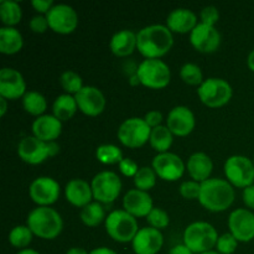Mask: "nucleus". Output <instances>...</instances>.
<instances>
[{
	"label": "nucleus",
	"mask_w": 254,
	"mask_h": 254,
	"mask_svg": "<svg viewBox=\"0 0 254 254\" xmlns=\"http://www.w3.org/2000/svg\"><path fill=\"white\" fill-rule=\"evenodd\" d=\"M173 46L174 35L166 25H148L136 32V50L145 59H160Z\"/></svg>",
	"instance_id": "f257e3e1"
},
{
	"label": "nucleus",
	"mask_w": 254,
	"mask_h": 254,
	"mask_svg": "<svg viewBox=\"0 0 254 254\" xmlns=\"http://www.w3.org/2000/svg\"><path fill=\"white\" fill-rule=\"evenodd\" d=\"M235 189L225 179L210 178L201 183L198 202L211 212H223L235 202Z\"/></svg>",
	"instance_id": "f03ea898"
},
{
	"label": "nucleus",
	"mask_w": 254,
	"mask_h": 254,
	"mask_svg": "<svg viewBox=\"0 0 254 254\" xmlns=\"http://www.w3.org/2000/svg\"><path fill=\"white\" fill-rule=\"evenodd\" d=\"M26 225L34 236L42 240H55L64 230L61 215L51 206H37L27 215Z\"/></svg>",
	"instance_id": "7ed1b4c3"
},
{
	"label": "nucleus",
	"mask_w": 254,
	"mask_h": 254,
	"mask_svg": "<svg viewBox=\"0 0 254 254\" xmlns=\"http://www.w3.org/2000/svg\"><path fill=\"white\" fill-rule=\"evenodd\" d=\"M217 230L205 221L192 222L184 231V245L192 253H205L212 251L218 241Z\"/></svg>",
	"instance_id": "20e7f679"
},
{
	"label": "nucleus",
	"mask_w": 254,
	"mask_h": 254,
	"mask_svg": "<svg viewBox=\"0 0 254 254\" xmlns=\"http://www.w3.org/2000/svg\"><path fill=\"white\" fill-rule=\"evenodd\" d=\"M104 226L109 237L119 243L133 242L139 231L136 218L124 210L112 211L107 216Z\"/></svg>",
	"instance_id": "39448f33"
},
{
	"label": "nucleus",
	"mask_w": 254,
	"mask_h": 254,
	"mask_svg": "<svg viewBox=\"0 0 254 254\" xmlns=\"http://www.w3.org/2000/svg\"><path fill=\"white\" fill-rule=\"evenodd\" d=\"M140 84L150 89L165 88L171 79V71L160 59H145L136 67Z\"/></svg>",
	"instance_id": "423d86ee"
},
{
	"label": "nucleus",
	"mask_w": 254,
	"mask_h": 254,
	"mask_svg": "<svg viewBox=\"0 0 254 254\" xmlns=\"http://www.w3.org/2000/svg\"><path fill=\"white\" fill-rule=\"evenodd\" d=\"M197 94L200 101L208 108H220L231 101L233 89L226 79L210 77L206 78L198 87Z\"/></svg>",
	"instance_id": "0eeeda50"
},
{
	"label": "nucleus",
	"mask_w": 254,
	"mask_h": 254,
	"mask_svg": "<svg viewBox=\"0 0 254 254\" xmlns=\"http://www.w3.org/2000/svg\"><path fill=\"white\" fill-rule=\"evenodd\" d=\"M226 179L235 188L245 190L254 184V163L245 155H232L223 165Z\"/></svg>",
	"instance_id": "6e6552de"
},
{
	"label": "nucleus",
	"mask_w": 254,
	"mask_h": 254,
	"mask_svg": "<svg viewBox=\"0 0 254 254\" xmlns=\"http://www.w3.org/2000/svg\"><path fill=\"white\" fill-rule=\"evenodd\" d=\"M151 128L146 124L144 118L131 117L119 126L118 139L127 148L136 149L148 143Z\"/></svg>",
	"instance_id": "1a4fd4ad"
},
{
	"label": "nucleus",
	"mask_w": 254,
	"mask_h": 254,
	"mask_svg": "<svg viewBox=\"0 0 254 254\" xmlns=\"http://www.w3.org/2000/svg\"><path fill=\"white\" fill-rule=\"evenodd\" d=\"M93 198L97 202L112 203L122 191V180L114 171L104 170L96 174L91 181Z\"/></svg>",
	"instance_id": "9d476101"
},
{
	"label": "nucleus",
	"mask_w": 254,
	"mask_h": 254,
	"mask_svg": "<svg viewBox=\"0 0 254 254\" xmlns=\"http://www.w3.org/2000/svg\"><path fill=\"white\" fill-rule=\"evenodd\" d=\"M46 17L50 29L56 34H72L78 26V14L68 4H55Z\"/></svg>",
	"instance_id": "9b49d317"
},
{
	"label": "nucleus",
	"mask_w": 254,
	"mask_h": 254,
	"mask_svg": "<svg viewBox=\"0 0 254 254\" xmlns=\"http://www.w3.org/2000/svg\"><path fill=\"white\" fill-rule=\"evenodd\" d=\"M151 168L161 180L173 183L183 178L186 170V164L178 154L166 151L154 156Z\"/></svg>",
	"instance_id": "f8f14e48"
},
{
	"label": "nucleus",
	"mask_w": 254,
	"mask_h": 254,
	"mask_svg": "<svg viewBox=\"0 0 254 254\" xmlns=\"http://www.w3.org/2000/svg\"><path fill=\"white\" fill-rule=\"evenodd\" d=\"M60 184L50 176H39L29 186L30 198L37 206H51L59 200Z\"/></svg>",
	"instance_id": "ddd939ff"
},
{
	"label": "nucleus",
	"mask_w": 254,
	"mask_h": 254,
	"mask_svg": "<svg viewBox=\"0 0 254 254\" xmlns=\"http://www.w3.org/2000/svg\"><path fill=\"white\" fill-rule=\"evenodd\" d=\"M230 233L238 242H251L254 240V213L248 208H237L228 217Z\"/></svg>",
	"instance_id": "4468645a"
},
{
	"label": "nucleus",
	"mask_w": 254,
	"mask_h": 254,
	"mask_svg": "<svg viewBox=\"0 0 254 254\" xmlns=\"http://www.w3.org/2000/svg\"><path fill=\"white\" fill-rule=\"evenodd\" d=\"M17 155L30 165H39L46 161L47 158H51L49 143H45L34 135L25 136L20 140L17 144Z\"/></svg>",
	"instance_id": "2eb2a0df"
},
{
	"label": "nucleus",
	"mask_w": 254,
	"mask_h": 254,
	"mask_svg": "<svg viewBox=\"0 0 254 254\" xmlns=\"http://www.w3.org/2000/svg\"><path fill=\"white\" fill-rule=\"evenodd\" d=\"M190 42L195 50L202 54H212L220 47L221 34L216 26L198 22L190 32Z\"/></svg>",
	"instance_id": "dca6fc26"
},
{
	"label": "nucleus",
	"mask_w": 254,
	"mask_h": 254,
	"mask_svg": "<svg viewBox=\"0 0 254 254\" xmlns=\"http://www.w3.org/2000/svg\"><path fill=\"white\" fill-rule=\"evenodd\" d=\"M26 92V82L17 69L11 67L0 69V97L14 101L22 98Z\"/></svg>",
	"instance_id": "f3484780"
},
{
	"label": "nucleus",
	"mask_w": 254,
	"mask_h": 254,
	"mask_svg": "<svg viewBox=\"0 0 254 254\" xmlns=\"http://www.w3.org/2000/svg\"><path fill=\"white\" fill-rule=\"evenodd\" d=\"M196 126L195 114L189 107L176 106L168 113L166 127L176 136H186L192 133Z\"/></svg>",
	"instance_id": "a211bd4d"
},
{
	"label": "nucleus",
	"mask_w": 254,
	"mask_h": 254,
	"mask_svg": "<svg viewBox=\"0 0 254 254\" xmlns=\"http://www.w3.org/2000/svg\"><path fill=\"white\" fill-rule=\"evenodd\" d=\"M78 109L88 117H97L106 108V97L103 92L94 86H84L74 96Z\"/></svg>",
	"instance_id": "6ab92c4d"
},
{
	"label": "nucleus",
	"mask_w": 254,
	"mask_h": 254,
	"mask_svg": "<svg viewBox=\"0 0 254 254\" xmlns=\"http://www.w3.org/2000/svg\"><path fill=\"white\" fill-rule=\"evenodd\" d=\"M164 246V236L161 231L153 227L139 228L131 242L135 254H158Z\"/></svg>",
	"instance_id": "aec40b11"
},
{
	"label": "nucleus",
	"mask_w": 254,
	"mask_h": 254,
	"mask_svg": "<svg viewBox=\"0 0 254 254\" xmlns=\"http://www.w3.org/2000/svg\"><path fill=\"white\" fill-rule=\"evenodd\" d=\"M123 208L135 218L145 217L154 208L153 198L146 191L131 189L124 195Z\"/></svg>",
	"instance_id": "412c9836"
},
{
	"label": "nucleus",
	"mask_w": 254,
	"mask_h": 254,
	"mask_svg": "<svg viewBox=\"0 0 254 254\" xmlns=\"http://www.w3.org/2000/svg\"><path fill=\"white\" fill-rule=\"evenodd\" d=\"M31 129L32 135L45 143L56 141V139L61 135L62 122L59 121L54 114H44L35 119Z\"/></svg>",
	"instance_id": "4be33fe9"
},
{
	"label": "nucleus",
	"mask_w": 254,
	"mask_h": 254,
	"mask_svg": "<svg viewBox=\"0 0 254 254\" xmlns=\"http://www.w3.org/2000/svg\"><path fill=\"white\" fill-rule=\"evenodd\" d=\"M197 15L188 7H176L169 12L166 26L171 32L188 34L197 26Z\"/></svg>",
	"instance_id": "5701e85b"
},
{
	"label": "nucleus",
	"mask_w": 254,
	"mask_h": 254,
	"mask_svg": "<svg viewBox=\"0 0 254 254\" xmlns=\"http://www.w3.org/2000/svg\"><path fill=\"white\" fill-rule=\"evenodd\" d=\"M64 196L72 206L83 208L93 200L91 184L87 183L83 179H72L66 184Z\"/></svg>",
	"instance_id": "b1692460"
},
{
	"label": "nucleus",
	"mask_w": 254,
	"mask_h": 254,
	"mask_svg": "<svg viewBox=\"0 0 254 254\" xmlns=\"http://www.w3.org/2000/svg\"><path fill=\"white\" fill-rule=\"evenodd\" d=\"M186 170L189 171V175L191 176L192 180L200 184L203 183V181L208 180L211 174H212V159L202 151L193 153L186 163Z\"/></svg>",
	"instance_id": "393cba45"
},
{
	"label": "nucleus",
	"mask_w": 254,
	"mask_h": 254,
	"mask_svg": "<svg viewBox=\"0 0 254 254\" xmlns=\"http://www.w3.org/2000/svg\"><path fill=\"white\" fill-rule=\"evenodd\" d=\"M109 49L117 57H127L136 50V34L131 30L124 29L112 36Z\"/></svg>",
	"instance_id": "a878e982"
},
{
	"label": "nucleus",
	"mask_w": 254,
	"mask_h": 254,
	"mask_svg": "<svg viewBox=\"0 0 254 254\" xmlns=\"http://www.w3.org/2000/svg\"><path fill=\"white\" fill-rule=\"evenodd\" d=\"M24 37L16 27H0V52L4 55H15L21 51Z\"/></svg>",
	"instance_id": "bb28decb"
},
{
	"label": "nucleus",
	"mask_w": 254,
	"mask_h": 254,
	"mask_svg": "<svg viewBox=\"0 0 254 254\" xmlns=\"http://www.w3.org/2000/svg\"><path fill=\"white\" fill-rule=\"evenodd\" d=\"M77 109H78V106H77L76 98L72 94H60L52 104V114L61 122L69 121L76 114Z\"/></svg>",
	"instance_id": "cd10ccee"
},
{
	"label": "nucleus",
	"mask_w": 254,
	"mask_h": 254,
	"mask_svg": "<svg viewBox=\"0 0 254 254\" xmlns=\"http://www.w3.org/2000/svg\"><path fill=\"white\" fill-rule=\"evenodd\" d=\"M173 141L174 134L171 133V130L166 126L161 124V126L151 129L149 143H150L151 148L154 150L158 151V154L169 151V149L173 145Z\"/></svg>",
	"instance_id": "c85d7f7f"
},
{
	"label": "nucleus",
	"mask_w": 254,
	"mask_h": 254,
	"mask_svg": "<svg viewBox=\"0 0 254 254\" xmlns=\"http://www.w3.org/2000/svg\"><path fill=\"white\" fill-rule=\"evenodd\" d=\"M22 107L30 116L41 117L47 109V101L44 94L37 91H27L21 98Z\"/></svg>",
	"instance_id": "c756f323"
},
{
	"label": "nucleus",
	"mask_w": 254,
	"mask_h": 254,
	"mask_svg": "<svg viewBox=\"0 0 254 254\" xmlns=\"http://www.w3.org/2000/svg\"><path fill=\"white\" fill-rule=\"evenodd\" d=\"M79 218L87 227H97L102 222H106L107 215L102 203L94 201V202L88 203L83 208H81Z\"/></svg>",
	"instance_id": "7c9ffc66"
},
{
	"label": "nucleus",
	"mask_w": 254,
	"mask_h": 254,
	"mask_svg": "<svg viewBox=\"0 0 254 254\" xmlns=\"http://www.w3.org/2000/svg\"><path fill=\"white\" fill-rule=\"evenodd\" d=\"M0 17L4 26L14 27L22 17V9L15 0H1L0 1Z\"/></svg>",
	"instance_id": "2f4dec72"
},
{
	"label": "nucleus",
	"mask_w": 254,
	"mask_h": 254,
	"mask_svg": "<svg viewBox=\"0 0 254 254\" xmlns=\"http://www.w3.org/2000/svg\"><path fill=\"white\" fill-rule=\"evenodd\" d=\"M96 158L104 165H114L123 160V153L114 144H102L96 149Z\"/></svg>",
	"instance_id": "473e14b6"
},
{
	"label": "nucleus",
	"mask_w": 254,
	"mask_h": 254,
	"mask_svg": "<svg viewBox=\"0 0 254 254\" xmlns=\"http://www.w3.org/2000/svg\"><path fill=\"white\" fill-rule=\"evenodd\" d=\"M34 233L27 225L15 226L9 233V242L12 247L19 248L20 251L25 250L32 242Z\"/></svg>",
	"instance_id": "72a5a7b5"
},
{
	"label": "nucleus",
	"mask_w": 254,
	"mask_h": 254,
	"mask_svg": "<svg viewBox=\"0 0 254 254\" xmlns=\"http://www.w3.org/2000/svg\"><path fill=\"white\" fill-rule=\"evenodd\" d=\"M156 173L151 166H141L134 176V185L135 189L141 191H150L156 185Z\"/></svg>",
	"instance_id": "f704fd0d"
},
{
	"label": "nucleus",
	"mask_w": 254,
	"mask_h": 254,
	"mask_svg": "<svg viewBox=\"0 0 254 254\" xmlns=\"http://www.w3.org/2000/svg\"><path fill=\"white\" fill-rule=\"evenodd\" d=\"M60 84L67 94H72V96H76L84 87L82 77L77 72L71 71V69L64 71L60 76Z\"/></svg>",
	"instance_id": "c9c22d12"
},
{
	"label": "nucleus",
	"mask_w": 254,
	"mask_h": 254,
	"mask_svg": "<svg viewBox=\"0 0 254 254\" xmlns=\"http://www.w3.org/2000/svg\"><path fill=\"white\" fill-rule=\"evenodd\" d=\"M180 77L189 86L200 87L202 84V82L205 81L200 66L196 64H192V62H188V64H183V67L180 68Z\"/></svg>",
	"instance_id": "e433bc0d"
},
{
	"label": "nucleus",
	"mask_w": 254,
	"mask_h": 254,
	"mask_svg": "<svg viewBox=\"0 0 254 254\" xmlns=\"http://www.w3.org/2000/svg\"><path fill=\"white\" fill-rule=\"evenodd\" d=\"M146 221H148L150 227L161 231L168 227L169 223H170V217L165 210L160 207H154L150 211V213L146 216Z\"/></svg>",
	"instance_id": "4c0bfd02"
},
{
	"label": "nucleus",
	"mask_w": 254,
	"mask_h": 254,
	"mask_svg": "<svg viewBox=\"0 0 254 254\" xmlns=\"http://www.w3.org/2000/svg\"><path fill=\"white\" fill-rule=\"evenodd\" d=\"M238 247V241L236 240L232 233H223L218 237L216 250L221 254H233Z\"/></svg>",
	"instance_id": "58836bf2"
},
{
	"label": "nucleus",
	"mask_w": 254,
	"mask_h": 254,
	"mask_svg": "<svg viewBox=\"0 0 254 254\" xmlns=\"http://www.w3.org/2000/svg\"><path fill=\"white\" fill-rule=\"evenodd\" d=\"M201 191V184L195 180H186L181 183L179 192L186 200H198Z\"/></svg>",
	"instance_id": "ea45409f"
},
{
	"label": "nucleus",
	"mask_w": 254,
	"mask_h": 254,
	"mask_svg": "<svg viewBox=\"0 0 254 254\" xmlns=\"http://www.w3.org/2000/svg\"><path fill=\"white\" fill-rule=\"evenodd\" d=\"M200 19L202 24L215 26L220 20V11L215 5H207L200 12Z\"/></svg>",
	"instance_id": "a19ab883"
},
{
	"label": "nucleus",
	"mask_w": 254,
	"mask_h": 254,
	"mask_svg": "<svg viewBox=\"0 0 254 254\" xmlns=\"http://www.w3.org/2000/svg\"><path fill=\"white\" fill-rule=\"evenodd\" d=\"M29 26L31 31L35 32V34H44V32L47 31V29H50L46 15L44 16L41 14L32 16L29 22Z\"/></svg>",
	"instance_id": "79ce46f5"
},
{
	"label": "nucleus",
	"mask_w": 254,
	"mask_h": 254,
	"mask_svg": "<svg viewBox=\"0 0 254 254\" xmlns=\"http://www.w3.org/2000/svg\"><path fill=\"white\" fill-rule=\"evenodd\" d=\"M118 166H119V171H121L124 176H127V178H133V179L134 176L136 175L139 169H140L138 166V164L130 158H124L123 160L118 164Z\"/></svg>",
	"instance_id": "37998d69"
},
{
	"label": "nucleus",
	"mask_w": 254,
	"mask_h": 254,
	"mask_svg": "<svg viewBox=\"0 0 254 254\" xmlns=\"http://www.w3.org/2000/svg\"><path fill=\"white\" fill-rule=\"evenodd\" d=\"M144 121L146 122V124H148L151 129L156 128V127L161 126V123H163V114L159 111H150L145 114Z\"/></svg>",
	"instance_id": "c03bdc74"
},
{
	"label": "nucleus",
	"mask_w": 254,
	"mask_h": 254,
	"mask_svg": "<svg viewBox=\"0 0 254 254\" xmlns=\"http://www.w3.org/2000/svg\"><path fill=\"white\" fill-rule=\"evenodd\" d=\"M31 5L37 12L46 15L55 4L52 0H32Z\"/></svg>",
	"instance_id": "a18cd8bd"
},
{
	"label": "nucleus",
	"mask_w": 254,
	"mask_h": 254,
	"mask_svg": "<svg viewBox=\"0 0 254 254\" xmlns=\"http://www.w3.org/2000/svg\"><path fill=\"white\" fill-rule=\"evenodd\" d=\"M243 202L251 210H254V184L243 190Z\"/></svg>",
	"instance_id": "49530a36"
},
{
	"label": "nucleus",
	"mask_w": 254,
	"mask_h": 254,
	"mask_svg": "<svg viewBox=\"0 0 254 254\" xmlns=\"http://www.w3.org/2000/svg\"><path fill=\"white\" fill-rule=\"evenodd\" d=\"M169 254H195V253L191 252V251L183 243V245L174 246V247L169 251Z\"/></svg>",
	"instance_id": "de8ad7c7"
},
{
	"label": "nucleus",
	"mask_w": 254,
	"mask_h": 254,
	"mask_svg": "<svg viewBox=\"0 0 254 254\" xmlns=\"http://www.w3.org/2000/svg\"><path fill=\"white\" fill-rule=\"evenodd\" d=\"M89 254H118L116 251L111 250L108 247H97L94 250H92Z\"/></svg>",
	"instance_id": "09e8293b"
},
{
	"label": "nucleus",
	"mask_w": 254,
	"mask_h": 254,
	"mask_svg": "<svg viewBox=\"0 0 254 254\" xmlns=\"http://www.w3.org/2000/svg\"><path fill=\"white\" fill-rule=\"evenodd\" d=\"M49 149H50V156H56L60 153V145L56 141H50L49 143Z\"/></svg>",
	"instance_id": "8fccbe9b"
},
{
	"label": "nucleus",
	"mask_w": 254,
	"mask_h": 254,
	"mask_svg": "<svg viewBox=\"0 0 254 254\" xmlns=\"http://www.w3.org/2000/svg\"><path fill=\"white\" fill-rule=\"evenodd\" d=\"M0 116L4 117L5 113H6L7 111V99L2 98V97H0Z\"/></svg>",
	"instance_id": "3c124183"
},
{
	"label": "nucleus",
	"mask_w": 254,
	"mask_h": 254,
	"mask_svg": "<svg viewBox=\"0 0 254 254\" xmlns=\"http://www.w3.org/2000/svg\"><path fill=\"white\" fill-rule=\"evenodd\" d=\"M66 254H89V253L87 252L84 248L73 247V248H69V250L66 252Z\"/></svg>",
	"instance_id": "603ef678"
},
{
	"label": "nucleus",
	"mask_w": 254,
	"mask_h": 254,
	"mask_svg": "<svg viewBox=\"0 0 254 254\" xmlns=\"http://www.w3.org/2000/svg\"><path fill=\"white\" fill-rule=\"evenodd\" d=\"M247 64H248V67H250L251 71L254 72V49L250 52V55H248Z\"/></svg>",
	"instance_id": "864d4df0"
},
{
	"label": "nucleus",
	"mask_w": 254,
	"mask_h": 254,
	"mask_svg": "<svg viewBox=\"0 0 254 254\" xmlns=\"http://www.w3.org/2000/svg\"><path fill=\"white\" fill-rule=\"evenodd\" d=\"M129 84H130V86H138V84H140V79H139L138 74H136V71L135 73H133L129 77Z\"/></svg>",
	"instance_id": "5fc2aeb1"
},
{
	"label": "nucleus",
	"mask_w": 254,
	"mask_h": 254,
	"mask_svg": "<svg viewBox=\"0 0 254 254\" xmlns=\"http://www.w3.org/2000/svg\"><path fill=\"white\" fill-rule=\"evenodd\" d=\"M16 254H40V253L37 252V251L31 250V248H25V250L19 251Z\"/></svg>",
	"instance_id": "6e6d98bb"
},
{
	"label": "nucleus",
	"mask_w": 254,
	"mask_h": 254,
	"mask_svg": "<svg viewBox=\"0 0 254 254\" xmlns=\"http://www.w3.org/2000/svg\"><path fill=\"white\" fill-rule=\"evenodd\" d=\"M201 254H221V253H218L217 251H208V252H205V253H201Z\"/></svg>",
	"instance_id": "4d7b16f0"
},
{
	"label": "nucleus",
	"mask_w": 254,
	"mask_h": 254,
	"mask_svg": "<svg viewBox=\"0 0 254 254\" xmlns=\"http://www.w3.org/2000/svg\"><path fill=\"white\" fill-rule=\"evenodd\" d=\"M253 163H254V158H253Z\"/></svg>",
	"instance_id": "13d9d810"
}]
</instances>
